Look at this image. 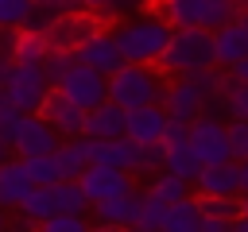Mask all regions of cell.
Returning a JSON list of instances; mask_svg holds the SVG:
<instances>
[{
	"instance_id": "6da1fadb",
	"label": "cell",
	"mask_w": 248,
	"mask_h": 232,
	"mask_svg": "<svg viewBox=\"0 0 248 232\" xmlns=\"http://www.w3.org/2000/svg\"><path fill=\"white\" fill-rule=\"evenodd\" d=\"M163 89H167V70L151 66V62H124L120 70L108 73V97L124 108H140V104H163Z\"/></svg>"
},
{
	"instance_id": "7a4b0ae2",
	"label": "cell",
	"mask_w": 248,
	"mask_h": 232,
	"mask_svg": "<svg viewBox=\"0 0 248 232\" xmlns=\"http://www.w3.org/2000/svg\"><path fill=\"white\" fill-rule=\"evenodd\" d=\"M112 35H116V43L124 50V62H151V66H159V58L167 50V39H170V23H167V15L151 12V15L128 19Z\"/></svg>"
},
{
	"instance_id": "3957f363",
	"label": "cell",
	"mask_w": 248,
	"mask_h": 232,
	"mask_svg": "<svg viewBox=\"0 0 248 232\" xmlns=\"http://www.w3.org/2000/svg\"><path fill=\"white\" fill-rule=\"evenodd\" d=\"M159 66L167 73H186V70L217 66L213 31L209 27H170V39H167V50H163Z\"/></svg>"
},
{
	"instance_id": "277c9868",
	"label": "cell",
	"mask_w": 248,
	"mask_h": 232,
	"mask_svg": "<svg viewBox=\"0 0 248 232\" xmlns=\"http://www.w3.org/2000/svg\"><path fill=\"white\" fill-rule=\"evenodd\" d=\"M248 0H159V15H167L170 27H209L236 19V12Z\"/></svg>"
},
{
	"instance_id": "5b68a950",
	"label": "cell",
	"mask_w": 248,
	"mask_h": 232,
	"mask_svg": "<svg viewBox=\"0 0 248 232\" xmlns=\"http://www.w3.org/2000/svg\"><path fill=\"white\" fill-rule=\"evenodd\" d=\"M54 89V81L46 77L43 62H12L8 73H4V97L19 108V112H39L46 93Z\"/></svg>"
},
{
	"instance_id": "8992f818",
	"label": "cell",
	"mask_w": 248,
	"mask_h": 232,
	"mask_svg": "<svg viewBox=\"0 0 248 232\" xmlns=\"http://www.w3.org/2000/svg\"><path fill=\"white\" fill-rule=\"evenodd\" d=\"M54 89L66 93L74 104H81V108L89 112L93 104L108 101V73H101V70H93V66H85V62L74 58V62L62 70V77L54 81Z\"/></svg>"
},
{
	"instance_id": "52a82bcc",
	"label": "cell",
	"mask_w": 248,
	"mask_h": 232,
	"mask_svg": "<svg viewBox=\"0 0 248 232\" xmlns=\"http://www.w3.org/2000/svg\"><path fill=\"white\" fill-rule=\"evenodd\" d=\"M12 155H19V159H31V155H50L58 143H62V135H58V128L43 116V112H23L19 116V124L12 128Z\"/></svg>"
},
{
	"instance_id": "ba28073f",
	"label": "cell",
	"mask_w": 248,
	"mask_h": 232,
	"mask_svg": "<svg viewBox=\"0 0 248 232\" xmlns=\"http://www.w3.org/2000/svg\"><path fill=\"white\" fill-rule=\"evenodd\" d=\"M190 147H194V155L202 159V166L232 159L229 124H221L217 116H194V120H190Z\"/></svg>"
},
{
	"instance_id": "9c48e42d",
	"label": "cell",
	"mask_w": 248,
	"mask_h": 232,
	"mask_svg": "<svg viewBox=\"0 0 248 232\" xmlns=\"http://www.w3.org/2000/svg\"><path fill=\"white\" fill-rule=\"evenodd\" d=\"M74 58L85 62V66H93V70H101V73H112V70L124 66V50H120L116 35L112 31H97V27L74 46Z\"/></svg>"
},
{
	"instance_id": "30bf717a",
	"label": "cell",
	"mask_w": 248,
	"mask_h": 232,
	"mask_svg": "<svg viewBox=\"0 0 248 232\" xmlns=\"http://www.w3.org/2000/svg\"><path fill=\"white\" fill-rule=\"evenodd\" d=\"M89 205L105 201V197H116L124 189H132V170H120V166H108V162H89L81 174H78Z\"/></svg>"
},
{
	"instance_id": "8fae6325",
	"label": "cell",
	"mask_w": 248,
	"mask_h": 232,
	"mask_svg": "<svg viewBox=\"0 0 248 232\" xmlns=\"http://www.w3.org/2000/svg\"><path fill=\"white\" fill-rule=\"evenodd\" d=\"M140 205H143V193L132 186V189L116 193V197L97 201V205H93V220H97L101 228H132L136 217H140Z\"/></svg>"
},
{
	"instance_id": "7c38bea8",
	"label": "cell",
	"mask_w": 248,
	"mask_h": 232,
	"mask_svg": "<svg viewBox=\"0 0 248 232\" xmlns=\"http://www.w3.org/2000/svg\"><path fill=\"white\" fill-rule=\"evenodd\" d=\"M54 128H58V135L62 139H70V135H85V108L81 104H74L66 93H58V89H50L46 93V101H43V108H39Z\"/></svg>"
},
{
	"instance_id": "4fadbf2b",
	"label": "cell",
	"mask_w": 248,
	"mask_h": 232,
	"mask_svg": "<svg viewBox=\"0 0 248 232\" xmlns=\"http://www.w3.org/2000/svg\"><path fill=\"white\" fill-rule=\"evenodd\" d=\"M89 155H93V162H108V166H120V170L140 174V155H143V143H136V139H128V135L89 139Z\"/></svg>"
},
{
	"instance_id": "5bb4252c",
	"label": "cell",
	"mask_w": 248,
	"mask_h": 232,
	"mask_svg": "<svg viewBox=\"0 0 248 232\" xmlns=\"http://www.w3.org/2000/svg\"><path fill=\"white\" fill-rule=\"evenodd\" d=\"M202 197H236L240 193V162L225 159V162H209L202 166V174L194 178Z\"/></svg>"
},
{
	"instance_id": "9a60e30c",
	"label": "cell",
	"mask_w": 248,
	"mask_h": 232,
	"mask_svg": "<svg viewBox=\"0 0 248 232\" xmlns=\"http://www.w3.org/2000/svg\"><path fill=\"white\" fill-rule=\"evenodd\" d=\"M163 108H167V116H178V120H194V116H202L205 112V97L178 73L174 81H167V89H163Z\"/></svg>"
},
{
	"instance_id": "2e32d148",
	"label": "cell",
	"mask_w": 248,
	"mask_h": 232,
	"mask_svg": "<svg viewBox=\"0 0 248 232\" xmlns=\"http://www.w3.org/2000/svg\"><path fill=\"white\" fill-rule=\"evenodd\" d=\"M124 124H128V108L116 104L112 97L93 104L85 112V135L89 139H112V135H124Z\"/></svg>"
},
{
	"instance_id": "e0dca14e",
	"label": "cell",
	"mask_w": 248,
	"mask_h": 232,
	"mask_svg": "<svg viewBox=\"0 0 248 232\" xmlns=\"http://www.w3.org/2000/svg\"><path fill=\"white\" fill-rule=\"evenodd\" d=\"M163 128H167V108L155 101V104H140V108H128V124H124V135L136 139V143H155L163 139Z\"/></svg>"
},
{
	"instance_id": "ac0fdd59",
	"label": "cell",
	"mask_w": 248,
	"mask_h": 232,
	"mask_svg": "<svg viewBox=\"0 0 248 232\" xmlns=\"http://www.w3.org/2000/svg\"><path fill=\"white\" fill-rule=\"evenodd\" d=\"M31 174H27V166H23V159L19 155H12V159H4L0 162V205L4 209H19V201L31 193Z\"/></svg>"
},
{
	"instance_id": "d6986e66",
	"label": "cell",
	"mask_w": 248,
	"mask_h": 232,
	"mask_svg": "<svg viewBox=\"0 0 248 232\" xmlns=\"http://www.w3.org/2000/svg\"><path fill=\"white\" fill-rule=\"evenodd\" d=\"M213 46H217V66H232V62H240L244 54H248V27L240 23V19H229V23H221L217 31H213Z\"/></svg>"
},
{
	"instance_id": "ffe728a7",
	"label": "cell",
	"mask_w": 248,
	"mask_h": 232,
	"mask_svg": "<svg viewBox=\"0 0 248 232\" xmlns=\"http://www.w3.org/2000/svg\"><path fill=\"white\" fill-rule=\"evenodd\" d=\"M54 159H58V166H62V178H78V174L93 162V155H89V135H70V139H62V143L54 147Z\"/></svg>"
},
{
	"instance_id": "44dd1931",
	"label": "cell",
	"mask_w": 248,
	"mask_h": 232,
	"mask_svg": "<svg viewBox=\"0 0 248 232\" xmlns=\"http://www.w3.org/2000/svg\"><path fill=\"white\" fill-rule=\"evenodd\" d=\"M50 35L43 27H19L16 31V43H12V58L16 62H43L50 54Z\"/></svg>"
},
{
	"instance_id": "7402d4cb",
	"label": "cell",
	"mask_w": 248,
	"mask_h": 232,
	"mask_svg": "<svg viewBox=\"0 0 248 232\" xmlns=\"http://www.w3.org/2000/svg\"><path fill=\"white\" fill-rule=\"evenodd\" d=\"M202 228V201L198 197H178L167 205V217H163V232H194Z\"/></svg>"
},
{
	"instance_id": "603a6c76",
	"label": "cell",
	"mask_w": 248,
	"mask_h": 232,
	"mask_svg": "<svg viewBox=\"0 0 248 232\" xmlns=\"http://www.w3.org/2000/svg\"><path fill=\"white\" fill-rule=\"evenodd\" d=\"M170 174H178V178H186V182H194L198 174H202V159L194 155V147H190V139H182V143H167V162H163Z\"/></svg>"
},
{
	"instance_id": "cb8c5ba5",
	"label": "cell",
	"mask_w": 248,
	"mask_h": 232,
	"mask_svg": "<svg viewBox=\"0 0 248 232\" xmlns=\"http://www.w3.org/2000/svg\"><path fill=\"white\" fill-rule=\"evenodd\" d=\"M19 213H23L31 224H43L50 213H58V201H54V186H31V193L19 201Z\"/></svg>"
},
{
	"instance_id": "d4e9b609",
	"label": "cell",
	"mask_w": 248,
	"mask_h": 232,
	"mask_svg": "<svg viewBox=\"0 0 248 232\" xmlns=\"http://www.w3.org/2000/svg\"><path fill=\"white\" fill-rule=\"evenodd\" d=\"M23 166H27V174H31L35 186H54V182H62V166H58L54 151H50V155H31V159H23Z\"/></svg>"
},
{
	"instance_id": "484cf974",
	"label": "cell",
	"mask_w": 248,
	"mask_h": 232,
	"mask_svg": "<svg viewBox=\"0 0 248 232\" xmlns=\"http://www.w3.org/2000/svg\"><path fill=\"white\" fill-rule=\"evenodd\" d=\"M163 217H167V201L155 197L151 189H143V205H140V217H136L132 228H140V232H159V228H163Z\"/></svg>"
},
{
	"instance_id": "4316f807",
	"label": "cell",
	"mask_w": 248,
	"mask_h": 232,
	"mask_svg": "<svg viewBox=\"0 0 248 232\" xmlns=\"http://www.w3.org/2000/svg\"><path fill=\"white\" fill-rule=\"evenodd\" d=\"M147 189H151L155 197H163V201L170 205V201H178V197H186V189H190V182H186V178H178V174H170V170L163 166V174H155Z\"/></svg>"
},
{
	"instance_id": "83f0119b",
	"label": "cell",
	"mask_w": 248,
	"mask_h": 232,
	"mask_svg": "<svg viewBox=\"0 0 248 232\" xmlns=\"http://www.w3.org/2000/svg\"><path fill=\"white\" fill-rule=\"evenodd\" d=\"M31 12H35V0H0V27H27L31 23Z\"/></svg>"
},
{
	"instance_id": "f1b7e54d",
	"label": "cell",
	"mask_w": 248,
	"mask_h": 232,
	"mask_svg": "<svg viewBox=\"0 0 248 232\" xmlns=\"http://www.w3.org/2000/svg\"><path fill=\"white\" fill-rule=\"evenodd\" d=\"M198 201H202V217L236 220V213H240V193H236V197H202V193H198Z\"/></svg>"
},
{
	"instance_id": "f546056e",
	"label": "cell",
	"mask_w": 248,
	"mask_h": 232,
	"mask_svg": "<svg viewBox=\"0 0 248 232\" xmlns=\"http://www.w3.org/2000/svg\"><path fill=\"white\" fill-rule=\"evenodd\" d=\"M39 228L43 232H85L89 228V217L85 213H50Z\"/></svg>"
},
{
	"instance_id": "4dcf8cb0",
	"label": "cell",
	"mask_w": 248,
	"mask_h": 232,
	"mask_svg": "<svg viewBox=\"0 0 248 232\" xmlns=\"http://www.w3.org/2000/svg\"><path fill=\"white\" fill-rule=\"evenodd\" d=\"M229 139H232V159L244 162V159H248V120L236 116V120L229 124Z\"/></svg>"
},
{
	"instance_id": "1f68e13d",
	"label": "cell",
	"mask_w": 248,
	"mask_h": 232,
	"mask_svg": "<svg viewBox=\"0 0 248 232\" xmlns=\"http://www.w3.org/2000/svg\"><path fill=\"white\" fill-rule=\"evenodd\" d=\"M19 116H23V112H19V108L0 93V135H12V128L19 124Z\"/></svg>"
},
{
	"instance_id": "d6a6232c",
	"label": "cell",
	"mask_w": 248,
	"mask_h": 232,
	"mask_svg": "<svg viewBox=\"0 0 248 232\" xmlns=\"http://www.w3.org/2000/svg\"><path fill=\"white\" fill-rule=\"evenodd\" d=\"M229 77H232V81H248V54H244L240 62L229 66Z\"/></svg>"
},
{
	"instance_id": "836d02e7",
	"label": "cell",
	"mask_w": 248,
	"mask_h": 232,
	"mask_svg": "<svg viewBox=\"0 0 248 232\" xmlns=\"http://www.w3.org/2000/svg\"><path fill=\"white\" fill-rule=\"evenodd\" d=\"M4 159H12V139H8V135H0V162H4Z\"/></svg>"
},
{
	"instance_id": "e575fe53",
	"label": "cell",
	"mask_w": 248,
	"mask_h": 232,
	"mask_svg": "<svg viewBox=\"0 0 248 232\" xmlns=\"http://www.w3.org/2000/svg\"><path fill=\"white\" fill-rule=\"evenodd\" d=\"M240 193H248V159L240 162Z\"/></svg>"
},
{
	"instance_id": "d590c367",
	"label": "cell",
	"mask_w": 248,
	"mask_h": 232,
	"mask_svg": "<svg viewBox=\"0 0 248 232\" xmlns=\"http://www.w3.org/2000/svg\"><path fill=\"white\" fill-rule=\"evenodd\" d=\"M85 8H116V0H81Z\"/></svg>"
},
{
	"instance_id": "8d00e7d4",
	"label": "cell",
	"mask_w": 248,
	"mask_h": 232,
	"mask_svg": "<svg viewBox=\"0 0 248 232\" xmlns=\"http://www.w3.org/2000/svg\"><path fill=\"white\" fill-rule=\"evenodd\" d=\"M232 232H248V217H244V213L232 220Z\"/></svg>"
},
{
	"instance_id": "74e56055",
	"label": "cell",
	"mask_w": 248,
	"mask_h": 232,
	"mask_svg": "<svg viewBox=\"0 0 248 232\" xmlns=\"http://www.w3.org/2000/svg\"><path fill=\"white\" fill-rule=\"evenodd\" d=\"M240 213L248 217V193H240ZM240 213H236V217H240Z\"/></svg>"
},
{
	"instance_id": "f35d334b",
	"label": "cell",
	"mask_w": 248,
	"mask_h": 232,
	"mask_svg": "<svg viewBox=\"0 0 248 232\" xmlns=\"http://www.w3.org/2000/svg\"><path fill=\"white\" fill-rule=\"evenodd\" d=\"M8 220H12V217H8V209L0 205V228H8Z\"/></svg>"
},
{
	"instance_id": "ab89813d",
	"label": "cell",
	"mask_w": 248,
	"mask_h": 232,
	"mask_svg": "<svg viewBox=\"0 0 248 232\" xmlns=\"http://www.w3.org/2000/svg\"><path fill=\"white\" fill-rule=\"evenodd\" d=\"M4 73H8V70H0V89H4Z\"/></svg>"
}]
</instances>
